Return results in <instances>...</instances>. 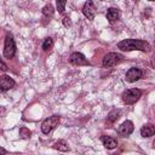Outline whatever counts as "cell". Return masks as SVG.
Masks as SVG:
<instances>
[{"instance_id":"7a4b0ae2","label":"cell","mask_w":155,"mask_h":155,"mask_svg":"<svg viewBox=\"0 0 155 155\" xmlns=\"http://www.w3.org/2000/svg\"><path fill=\"white\" fill-rule=\"evenodd\" d=\"M142 93L143 92L139 88H128L122 93L121 98H122V102L126 104H134L142 97Z\"/></svg>"},{"instance_id":"2e32d148","label":"cell","mask_w":155,"mask_h":155,"mask_svg":"<svg viewBox=\"0 0 155 155\" xmlns=\"http://www.w3.org/2000/svg\"><path fill=\"white\" fill-rule=\"evenodd\" d=\"M119 116H120V110L119 109H113L108 115V120L110 122H114V121H116L119 119Z\"/></svg>"},{"instance_id":"9a60e30c","label":"cell","mask_w":155,"mask_h":155,"mask_svg":"<svg viewBox=\"0 0 155 155\" xmlns=\"http://www.w3.org/2000/svg\"><path fill=\"white\" fill-rule=\"evenodd\" d=\"M52 46H53V39L52 38H46L45 40H44V42H42V50L44 51H48V50H51L52 48Z\"/></svg>"},{"instance_id":"4fadbf2b","label":"cell","mask_w":155,"mask_h":155,"mask_svg":"<svg viewBox=\"0 0 155 155\" xmlns=\"http://www.w3.org/2000/svg\"><path fill=\"white\" fill-rule=\"evenodd\" d=\"M154 133H155V127L151 124H147V125L142 126V128H140V136L144 138H149V137L154 136Z\"/></svg>"},{"instance_id":"d6986e66","label":"cell","mask_w":155,"mask_h":155,"mask_svg":"<svg viewBox=\"0 0 155 155\" xmlns=\"http://www.w3.org/2000/svg\"><path fill=\"white\" fill-rule=\"evenodd\" d=\"M65 5H67V1H65V0L57 1V8H58V12H59V13H63V12H64Z\"/></svg>"},{"instance_id":"7402d4cb","label":"cell","mask_w":155,"mask_h":155,"mask_svg":"<svg viewBox=\"0 0 155 155\" xmlns=\"http://www.w3.org/2000/svg\"><path fill=\"white\" fill-rule=\"evenodd\" d=\"M6 149H4L2 147H0V155H6Z\"/></svg>"},{"instance_id":"3957f363","label":"cell","mask_w":155,"mask_h":155,"mask_svg":"<svg viewBox=\"0 0 155 155\" xmlns=\"http://www.w3.org/2000/svg\"><path fill=\"white\" fill-rule=\"evenodd\" d=\"M59 120H61L59 115H52V116H48L47 119H45L41 122V131H42V133L44 134H48L53 128H56L58 126Z\"/></svg>"},{"instance_id":"ac0fdd59","label":"cell","mask_w":155,"mask_h":155,"mask_svg":"<svg viewBox=\"0 0 155 155\" xmlns=\"http://www.w3.org/2000/svg\"><path fill=\"white\" fill-rule=\"evenodd\" d=\"M30 136H31V132L27 128V127H21L19 128V137L21 138H23V139H28V138H30Z\"/></svg>"},{"instance_id":"7c38bea8","label":"cell","mask_w":155,"mask_h":155,"mask_svg":"<svg viewBox=\"0 0 155 155\" xmlns=\"http://www.w3.org/2000/svg\"><path fill=\"white\" fill-rule=\"evenodd\" d=\"M101 140L103 143V145L107 148V149H115L117 147V142L115 138L113 137H109V136H102L101 137Z\"/></svg>"},{"instance_id":"8fae6325","label":"cell","mask_w":155,"mask_h":155,"mask_svg":"<svg viewBox=\"0 0 155 155\" xmlns=\"http://www.w3.org/2000/svg\"><path fill=\"white\" fill-rule=\"evenodd\" d=\"M105 16H107V19H108L110 23H114V22H116V21L120 18V11H119V8H116V7H109V8L107 10Z\"/></svg>"},{"instance_id":"ba28073f","label":"cell","mask_w":155,"mask_h":155,"mask_svg":"<svg viewBox=\"0 0 155 155\" xmlns=\"http://www.w3.org/2000/svg\"><path fill=\"white\" fill-rule=\"evenodd\" d=\"M133 122L132 121H130V120H126V121H124L120 126H119V128H117V133L120 134V136H122V137H127V136H130L132 132H133Z\"/></svg>"},{"instance_id":"44dd1931","label":"cell","mask_w":155,"mask_h":155,"mask_svg":"<svg viewBox=\"0 0 155 155\" xmlns=\"http://www.w3.org/2000/svg\"><path fill=\"white\" fill-rule=\"evenodd\" d=\"M0 69H1L2 71H6V70H7V65H6V63L1 59V57H0Z\"/></svg>"},{"instance_id":"52a82bcc","label":"cell","mask_w":155,"mask_h":155,"mask_svg":"<svg viewBox=\"0 0 155 155\" xmlns=\"http://www.w3.org/2000/svg\"><path fill=\"white\" fill-rule=\"evenodd\" d=\"M142 75H143L142 70H140L139 68L133 67V68H130V69L126 71L125 79H126V81H128V82H136V81H138V80L142 78Z\"/></svg>"},{"instance_id":"ffe728a7","label":"cell","mask_w":155,"mask_h":155,"mask_svg":"<svg viewBox=\"0 0 155 155\" xmlns=\"http://www.w3.org/2000/svg\"><path fill=\"white\" fill-rule=\"evenodd\" d=\"M62 22H63V25L64 27H71V19H70V17H68V16H64L63 17V19H62Z\"/></svg>"},{"instance_id":"e0dca14e","label":"cell","mask_w":155,"mask_h":155,"mask_svg":"<svg viewBox=\"0 0 155 155\" xmlns=\"http://www.w3.org/2000/svg\"><path fill=\"white\" fill-rule=\"evenodd\" d=\"M53 12H54V10H53V7H52L51 4L44 6V8H42V15H44L45 17H51V16L53 15Z\"/></svg>"},{"instance_id":"8992f818","label":"cell","mask_w":155,"mask_h":155,"mask_svg":"<svg viewBox=\"0 0 155 155\" xmlns=\"http://www.w3.org/2000/svg\"><path fill=\"white\" fill-rule=\"evenodd\" d=\"M69 62L74 65H90L91 64L81 52H73L69 57Z\"/></svg>"},{"instance_id":"6da1fadb","label":"cell","mask_w":155,"mask_h":155,"mask_svg":"<svg viewBox=\"0 0 155 155\" xmlns=\"http://www.w3.org/2000/svg\"><path fill=\"white\" fill-rule=\"evenodd\" d=\"M117 48L121 51H142V52H150L151 46L148 41L145 40H139V39H126L122 40L117 44Z\"/></svg>"},{"instance_id":"9c48e42d","label":"cell","mask_w":155,"mask_h":155,"mask_svg":"<svg viewBox=\"0 0 155 155\" xmlns=\"http://www.w3.org/2000/svg\"><path fill=\"white\" fill-rule=\"evenodd\" d=\"M16 85L15 80L8 75H0V91H8Z\"/></svg>"},{"instance_id":"5b68a950","label":"cell","mask_w":155,"mask_h":155,"mask_svg":"<svg viewBox=\"0 0 155 155\" xmlns=\"http://www.w3.org/2000/svg\"><path fill=\"white\" fill-rule=\"evenodd\" d=\"M122 56L120 53H116V52H109L107 53L104 57H103V61H102V65L104 68H110V67H114L116 64H119L121 61H122Z\"/></svg>"},{"instance_id":"277c9868","label":"cell","mask_w":155,"mask_h":155,"mask_svg":"<svg viewBox=\"0 0 155 155\" xmlns=\"http://www.w3.org/2000/svg\"><path fill=\"white\" fill-rule=\"evenodd\" d=\"M16 54V44H15V39L13 35L11 33L6 34L5 38V45H4V56L6 58H12Z\"/></svg>"},{"instance_id":"30bf717a","label":"cell","mask_w":155,"mask_h":155,"mask_svg":"<svg viewBox=\"0 0 155 155\" xmlns=\"http://www.w3.org/2000/svg\"><path fill=\"white\" fill-rule=\"evenodd\" d=\"M82 13L85 17H87V19L92 21L94 19V16H96V8H94V5L92 1H86L84 7H82Z\"/></svg>"},{"instance_id":"5bb4252c","label":"cell","mask_w":155,"mask_h":155,"mask_svg":"<svg viewBox=\"0 0 155 155\" xmlns=\"http://www.w3.org/2000/svg\"><path fill=\"white\" fill-rule=\"evenodd\" d=\"M53 148L57 149V150H59V151H68V150H69V145H68L67 142L63 140V139L57 140V142L53 144Z\"/></svg>"}]
</instances>
